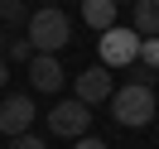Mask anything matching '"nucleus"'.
<instances>
[{
  "mask_svg": "<svg viewBox=\"0 0 159 149\" xmlns=\"http://www.w3.org/2000/svg\"><path fill=\"white\" fill-rule=\"evenodd\" d=\"M111 116L125 130H140V125H149L159 116V96L149 91V82H125V87L111 91Z\"/></svg>",
  "mask_w": 159,
  "mask_h": 149,
  "instance_id": "f257e3e1",
  "label": "nucleus"
},
{
  "mask_svg": "<svg viewBox=\"0 0 159 149\" xmlns=\"http://www.w3.org/2000/svg\"><path fill=\"white\" fill-rule=\"evenodd\" d=\"M24 39L34 43V53H58V48H68L72 24H68V15L58 5H43V10H34L24 20Z\"/></svg>",
  "mask_w": 159,
  "mask_h": 149,
  "instance_id": "f03ea898",
  "label": "nucleus"
},
{
  "mask_svg": "<svg viewBox=\"0 0 159 149\" xmlns=\"http://www.w3.org/2000/svg\"><path fill=\"white\" fill-rule=\"evenodd\" d=\"M140 34L130 29V24H111V29H101L97 39V53H101V68H135L140 63Z\"/></svg>",
  "mask_w": 159,
  "mask_h": 149,
  "instance_id": "7ed1b4c3",
  "label": "nucleus"
},
{
  "mask_svg": "<svg viewBox=\"0 0 159 149\" xmlns=\"http://www.w3.org/2000/svg\"><path fill=\"white\" fill-rule=\"evenodd\" d=\"M48 130L63 135V139H82L92 130V106L77 101V96H72V101H58V106L48 111Z\"/></svg>",
  "mask_w": 159,
  "mask_h": 149,
  "instance_id": "20e7f679",
  "label": "nucleus"
},
{
  "mask_svg": "<svg viewBox=\"0 0 159 149\" xmlns=\"http://www.w3.org/2000/svg\"><path fill=\"white\" fill-rule=\"evenodd\" d=\"M34 116H39V111H34V96H24V91H15V96H5L0 101V135H29L34 130Z\"/></svg>",
  "mask_w": 159,
  "mask_h": 149,
  "instance_id": "39448f33",
  "label": "nucleus"
},
{
  "mask_svg": "<svg viewBox=\"0 0 159 149\" xmlns=\"http://www.w3.org/2000/svg\"><path fill=\"white\" fill-rule=\"evenodd\" d=\"M111 91H116V87H111V68H101V63H97V68H82L77 77H72V96L87 101V106L111 101Z\"/></svg>",
  "mask_w": 159,
  "mask_h": 149,
  "instance_id": "423d86ee",
  "label": "nucleus"
},
{
  "mask_svg": "<svg viewBox=\"0 0 159 149\" xmlns=\"http://www.w3.org/2000/svg\"><path fill=\"white\" fill-rule=\"evenodd\" d=\"M63 63L53 58V53H34L29 58V82H34V91H58L63 87Z\"/></svg>",
  "mask_w": 159,
  "mask_h": 149,
  "instance_id": "0eeeda50",
  "label": "nucleus"
},
{
  "mask_svg": "<svg viewBox=\"0 0 159 149\" xmlns=\"http://www.w3.org/2000/svg\"><path fill=\"white\" fill-rule=\"evenodd\" d=\"M130 29L140 39H159V0H130Z\"/></svg>",
  "mask_w": 159,
  "mask_h": 149,
  "instance_id": "6e6552de",
  "label": "nucleus"
},
{
  "mask_svg": "<svg viewBox=\"0 0 159 149\" xmlns=\"http://www.w3.org/2000/svg\"><path fill=\"white\" fill-rule=\"evenodd\" d=\"M82 20L92 24V29H111L116 24V0H82Z\"/></svg>",
  "mask_w": 159,
  "mask_h": 149,
  "instance_id": "1a4fd4ad",
  "label": "nucleus"
},
{
  "mask_svg": "<svg viewBox=\"0 0 159 149\" xmlns=\"http://www.w3.org/2000/svg\"><path fill=\"white\" fill-rule=\"evenodd\" d=\"M5 58H10V63H29V58H34V43H29V39H10Z\"/></svg>",
  "mask_w": 159,
  "mask_h": 149,
  "instance_id": "9d476101",
  "label": "nucleus"
},
{
  "mask_svg": "<svg viewBox=\"0 0 159 149\" xmlns=\"http://www.w3.org/2000/svg\"><path fill=\"white\" fill-rule=\"evenodd\" d=\"M140 68H159V39H145V43H140Z\"/></svg>",
  "mask_w": 159,
  "mask_h": 149,
  "instance_id": "9b49d317",
  "label": "nucleus"
},
{
  "mask_svg": "<svg viewBox=\"0 0 159 149\" xmlns=\"http://www.w3.org/2000/svg\"><path fill=\"white\" fill-rule=\"evenodd\" d=\"M0 15H5V20H10V24H20V20H29V15H24V0H0Z\"/></svg>",
  "mask_w": 159,
  "mask_h": 149,
  "instance_id": "f8f14e48",
  "label": "nucleus"
},
{
  "mask_svg": "<svg viewBox=\"0 0 159 149\" xmlns=\"http://www.w3.org/2000/svg\"><path fill=\"white\" fill-rule=\"evenodd\" d=\"M10 149H48V144H43V139L29 130V135H15V139H10Z\"/></svg>",
  "mask_w": 159,
  "mask_h": 149,
  "instance_id": "ddd939ff",
  "label": "nucleus"
},
{
  "mask_svg": "<svg viewBox=\"0 0 159 149\" xmlns=\"http://www.w3.org/2000/svg\"><path fill=\"white\" fill-rule=\"evenodd\" d=\"M72 149H111V144H101V139H92V135H82V139H72Z\"/></svg>",
  "mask_w": 159,
  "mask_h": 149,
  "instance_id": "4468645a",
  "label": "nucleus"
},
{
  "mask_svg": "<svg viewBox=\"0 0 159 149\" xmlns=\"http://www.w3.org/2000/svg\"><path fill=\"white\" fill-rule=\"evenodd\" d=\"M5 82H10V58L0 53V87H5Z\"/></svg>",
  "mask_w": 159,
  "mask_h": 149,
  "instance_id": "2eb2a0df",
  "label": "nucleus"
},
{
  "mask_svg": "<svg viewBox=\"0 0 159 149\" xmlns=\"http://www.w3.org/2000/svg\"><path fill=\"white\" fill-rule=\"evenodd\" d=\"M48 5H58V0H48Z\"/></svg>",
  "mask_w": 159,
  "mask_h": 149,
  "instance_id": "dca6fc26",
  "label": "nucleus"
},
{
  "mask_svg": "<svg viewBox=\"0 0 159 149\" xmlns=\"http://www.w3.org/2000/svg\"><path fill=\"white\" fill-rule=\"evenodd\" d=\"M116 5H120V0H116Z\"/></svg>",
  "mask_w": 159,
  "mask_h": 149,
  "instance_id": "f3484780",
  "label": "nucleus"
}]
</instances>
